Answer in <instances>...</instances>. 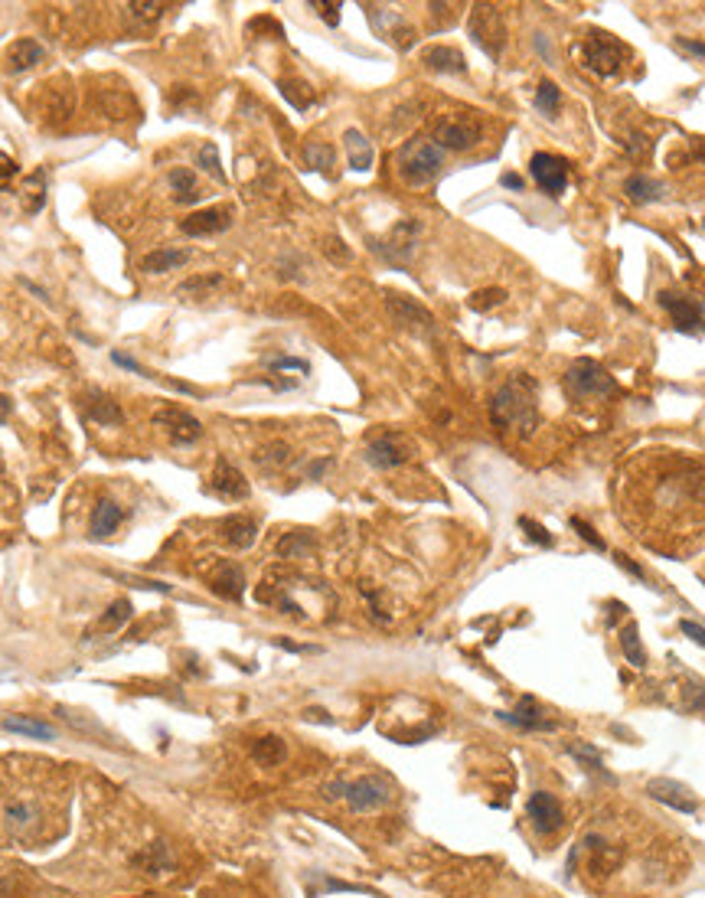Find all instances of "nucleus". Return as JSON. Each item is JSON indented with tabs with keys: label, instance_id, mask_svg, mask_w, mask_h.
Wrapping results in <instances>:
<instances>
[{
	"label": "nucleus",
	"instance_id": "18",
	"mask_svg": "<svg viewBox=\"0 0 705 898\" xmlns=\"http://www.w3.org/2000/svg\"><path fill=\"white\" fill-rule=\"evenodd\" d=\"M496 716H500V722H506V726H513V728H523V732H552L555 728L552 719H543V712L535 709L533 699H523L519 709H513V712H496Z\"/></svg>",
	"mask_w": 705,
	"mask_h": 898
},
{
	"label": "nucleus",
	"instance_id": "7",
	"mask_svg": "<svg viewBox=\"0 0 705 898\" xmlns=\"http://www.w3.org/2000/svg\"><path fill=\"white\" fill-rule=\"evenodd\" d=\"M480 122L474 115H463V111H454V115H444L434 124V144L441 151H471L477 141H480Z\"/></svg>",
	"mask_w": 705,
	"mask_h": 898
},
{
	"label": "nucleus",
	"instance_id": "42",
	"mask_svg": "<svg viewBox=\"0 0 705 898\" xmlns=\"http://www.w3.org/2000/svg\"><path fill=\"white\" fill-rule=\"evenodd\" d=\"M519 529H523V533L529 536V539H533L535 545H543V549H552V545H555L552 536L545 533V529H543V526H539V523H535V520H529V516H519Z\"/></svg>",
	"mask_w": 705,
	"mask_h": 898
},
{
	"label": "nucleus",
	"instance_id": "52",
	"mask_svg": "<svg viewBox=\"0 0 705 898\" xmlns=\"http://www.w3.org/2000/svg\"><path fill=\"white\" fill-rule=\"evenodd\" d=\"M323 252L330 255V258H340V262H346V258H350V249H343L340 239H327V245H323Z\"/></svg>",
	"mask_w": 705,
	"mask_h": 898
},
{
	"label": "nucleus",
	"instance_id": "53",
	"mask_svg": "<svg viewBox=\"0 0 705 898\" xmlns=\"http://www.w3.org/2000/svg\"><path fill=\"white\" fill-rule=\"evenodd\" d=\"M614 559H617V566H621V568H624V572H630V576H634V578H640V582H644V568H640V566H637V562H630V559H627V555H621V552H614Z\"/></svg>",
	"mask_w": 705,
	"mask_h": 898
},
{
	"label": "nucleus",
	"instance_id": "45",
	"mask_svg": "<svg viewBox=\"0 0 705 898\" xmlns=\"http://www.w3.org/2000/svg\"><path fill=\"white\" fill-rule=\"evenodd\" d=\"M17 173H20V163L13 161L11 154L0 151V190H7V187H11V183H13V177H17Z\"/></svg>",
	"mask_w": 705,
	"mask_h": 898
},
{
	"label": "nucleus",
	"instance_id": "32",
	"mask_svg": "<svg viewBox=\"0 0 705 898\" xmlns=\"http://www.w3.org/2000/svg\"><path fill=\"white\" fill-rule=\"evenodd\" d=\"M128 617H131V601L128 598H118V601H111L108 611L101 615V621L91 627V634L99 631V634H108V631H122L128 624Z\"/></svg>",
	"mask_w": 705,
	"mask_h": 898
},
{
	"label": "nucleus",
	"instance_id": "22",
	"mask_svg": "<svg viewBox=\"0 0 705 898\" xmlns=\"http://www.w3.org/2000/svg\"><path fill=\"white\" fill-rule=\"evenodd\" d=\"M43 60H46V50H43L36 40L23 36V40L13 43L11 52H7V69H11V72H27V69H33L36 62H43Z\"/></svg>",
	"mask_w": 705,
	"mask_h": 898
},
{
	"label": "nucleus",
	"instance_id": "5",
	"mask_svg": "<svg viewBox=\"0 0 705 898\" xmlns=\"http://www.w3.org/2000/svg\"><path fill=\"white\" fill-rule=\"evenodd\" d=\"M327 798H343L356 814H369L389 804V784L383 777H360V781H333L327 784Z\"/></svg>",
	"mask_w": 705,
	"mask_h": 898
},
{
	"label": "nucleus",
	"instance_id": "38",
	"mask_svg": "<svg viewBox=\"0 0 705 898\" xmlns=\"http://www.w3.org/2000/svg\"><path fill=\"white\" fill-rule=\"evenodd\" d=\"M558 105H562V89H558L555 82H543L539 91H535V108L552 118L555 111H558Z\"/></svg>",
	"mask_w": 705,
	"mask_h": 898
},
{
	"label": "nucleus",
	"instance_id": "35",
	"mask_svg": "<svg viewBox=\"0 0 705 898\" xmlns=\"http://www.w3.org/2000/svg\"><path fill=\"white\" fill-rule=\"evenodd\" d=\"M621 650H624V656L634 666H646V650H644V644H640V631H637L634 621L621 631Z\"/></svg>",
	"mask_w": 705,
	"mask_h": 898
},
{
	"label": "nucleus",
	"instance_id": "55",
	"mask_svg": "<svg viewBox=\"0 0 705 898\" xmlns=\"http://www.w3.org/2000/svg\"><path fill=\"white\" fill-rule=\"evenodd\" d=\"M11 412H13L11 395H0V422H7V418H11Z\"/></svg>",
	"mask_w": 705,
	"mask_h": 898
},
{
	"label": "nucleus",
	"instance_id": "4",
	"mask_svg": "<svg viewBox=\"0 0 705 898\" xmlns=\"http://www.w3.org/2000/svg\"><path fill=\"white\" fill-rule=\"evenodd\" d=\"M614 389H617L614 376L607 373L601 363L588 360V356L572 363V370L565 373V395L572 402H598V399L611 395Z\"/></svg>",
	"mask_w": 705,
	"mask_h": 898
},
{
	"label": "nucleus",
	"instance_id": "20",
	"mask_svg": "<svg viewBox=\"0 0 705 898\" xmlns=\"http://www.w3.org/2000/svg\"><path fill=\"white\" fill-rule=\"evenodd\" d=\"M422 62L434 72H451V75L467 72V60H463V52L454 50V46H428V50L422 52Z\"/></svg>",
	"mask_w": 705,
	"mask_h": 898
},
{
	"label": "nucleus",
	"instance_id": "15",
	"mask_svg": "<svg viewBox=\"0 0 705 898\" xmlns=\"http://www.w3.org/2000/svg\"><path fill=\"white\" fill-rule=\"evenodd\" d=\"M526 814H529V820H533V827L539 830V833H555L565 820L558 800H555L552 794H545V791H535L533 798L526 800Z\"/></svg>",
	"mask_w": 705,
	"mask_h": 898
},
{
	"label": "nucleus",
	"instance_id": "14",
	"mask_svg": "<svg viewBox=\"0 0 705 898\" xmlns=\"http://www.w3.org/2000/svg\"><path fill=\"white\" fill-rule=\"evenodd\" d=\"M418 233H422V226L412 219H402L399 226L392 229V235L385 239V245H379V252L395 265H405L408 258L415 255V242H418Z\"/></svg>",
	"mask_w": 705,
	"mask_h": 898
},
{
	"label": "nucleus",
	"instance_id": "44",
	"mask_svg": "<svg viewBox=\"0 0 705 898\" xmlns=\"http://www.w3.org/2000/svg\"><path fill=\"white\" fill-rule=\"evenodd\" d=\"M572 529H574V533H578V536H582V539H584V543H588V545H591V549H598V552H605V539H601V536H598L595 529H591V526L584 523V520L572 516Z\"/></svg>",
	"mask_w": 705,
	"mask_h": 898
},
{
	"label": "nucleus",
	"instance_id": "48",
	"mask_svg": "<svg viewBox=\"0 0 705 898\" xmlns=\"http://www.w3.org/2000/svg\"><path fill=\"white\" fill-rule=\"evenodd\" d=\"M311 7L321 13L327 27H337V23H340V4H323V0H313Z\"/></svg>",
	"mask_w": 705,
	"mask_h": 898
},
{
	"label": "nucleus",
	"instance_id": "50",
	"mask_svg": "<svg viewBox=\"0 0 705 898\" xmlns=\"http://www.w3.org/2000/svg\"><path fill=\"white\" fill-rule=\"evenodd\" d=\"M216 284H222L219 274H210V278H193V282L183 284L180 294H190V291H196V288H200V291H206V288H216Z\"/></svg>",
	"mask_w": 705,
	"mask_h": 898
},
{
	"label": "nucleus",
	"instance_id": "9",
	"mask_svg": "<svg viewBox=\"0 0 705 898\" xmlns=\"http://www.w3.org/2000/svg\"><path fill=\"white\" fill-rule=\"evenodd\" d=\"M660 304H663V311L673 317V327L679 333H689V337L705 333V311H702V304L699 301L683 298V294L663 291L660 294Z\"/></svg>",
	"mask_w": 705,
	"mask_h": 898
},
{
	"label": "nucleus",
	"instance_id": "3",
	"mask_svg": "<svg viewBox=\"0 0 705 898\" xmlns=\"http://www.w3.org/2000/svg\"><path fill=\"white\" fill-rule=\"evenodd\" d=\"M395 167H399V177H402L408 187H428V183L441 173L444 167V151L428 138H415L399 151L395 157Z\"/></svg>",
	"mask_w": 705,
	"mask_h": 898
},
{
	"label": "nucleus",
	"instance_id": "43",
	"mask_svg": "<svg viewBox=\"0 0 705 898\" xmlns=\"http://www.w3.org/2000/svg\"><path fill=\"white\" fill-rule=\"evenodd\" d=\"M578 761H584V765L591 767V771H605V761H601V755H598V748H591V745H572L568 748Z\"/></svg>",
	"mask_w": 705,
	"mask_h": 898
},
{
	"label": "nucleus",
	"instance_id": "33",
	"mask_svg": "<svg viewBox=\"0 0 705 898\" xmlns=\"http://www.w3.org/2000/svg\"><path fill=\"white\" fill-rule=\"evenodd\" d=\"M304 163L311 167V171H321V173H330L337 167V151H333L330 144L323 141H311L304 147Z\"/></svg>",
	"mask_w": 705,
	"mask_h": 898
},
{
	"label": "nucleus",
	"instance_id": "28",
	"mask_svg": "<svg viewBox=\"0 0 705 898\" xmlns=\"http://www.w3.org/2000/svg\"><path fill=\"white\" fill-rule=\"evenodd\" d=\"M46 187H50V177H46V171H33L30 177L23 180L20 196H23V210L30 212V216H36V212L46 206Z\"/></svg>",
	"mask_w": 705,
	"mask_h": 898
},
{
	"label": "nucleus",
	"instance_id": "37",
	"mask_svg": "<svg viewBox=\"0 0 705 898\" xmlns=\"http://www.w3.org/2000/svg\"><path fill=\"white\" fill-rule=\"evenodd\" d=\"M506 301V291L503 288H480V291H474L471 298H467V304H471V311H480V314H487V311H494V307H500V304Z\"/></svg>",
	"mask_w": 705,
	"mask_h": 898
},
{
	"label": "nucleus",
	"instance_id": "39",
	"mask_svg": "<svg viewBox=\"0 0 705 898\" xmlns=\"http://www.w3.org/2000/svg\"><path fill=\"white\" fill-rule=\"evenodd\" d=\"M200 167L206 173H210L212 180H219V183H226V171H222V163H219V147L212 141H206L200 147Z\"/></svg>",
	"mask_w": 705,
	"mask_h": 898
},
{
	"label": "nucleus",
	"instance_id": "10",
	"mask_svg": "<svg viewBox=\"0 0 705 898\" xmlns=\"http://www.w3.org/2000/svg\"><path fill=\"white\" fill-rule=\"evenodd\" d=\"M529 173H533V180L539 183V190L549 193V196H562L565 187H568V163L562 157H555V154H533V161H529Z\"/></svg>",
	"mask_w": 705,
	"mask_h": 898
},
{
	"label": "nucleus",
	"instance_id": "12",
	"mask_svg": "<svg viewBox=\"0 0 705 898\" xmlns=\"http://www.w3.org/2000/svg\"><path fill=\"white\" fill-rule=\"evenodd\" d=\"M229 226H232V206H206V210L190 212V216L180 222V233L200 239V235L226 233Z\"/></svg>",
	"mask_w": 705,
	"mask_h": 898
},
{
	"label": "nucleus",
	"instance_id": "26",
	"mask_svg": "<svg viewBox=\"0 0 705 898\" xmlns=\"http://www.w3.org/2000/svg\"><path fill=\"white\" fill-rule=\"evenodd\" d=\"M122 520H124V513L115 500H99L95 510H91V536H95V539H99V536H111L122 526Z\"/></svg>",
	"mask_w": 705,
	"mask_h": 898
},
{
	"label": "nucleus",
	"instance_id": "46",
	"mask_svg": "<svg viewBox=\"0 0 705 898\" xmlns=\"http://www.w3.org/2000/svg\"><path fill=\"white\" fill-rule=\"evenodd\" d=\"M268 366H272V370H297V373H311V363L301 360V356H274Z\"/></svg>",
	"mask_w": 705,
	"mask_h": 898
},
{
	"label": "nucleus",
	"instance_id": "29",
	"mask_svg": "<svg viewBox=\"0 0 705 898\" xmlns=\"http://www.w3.org/2000/svg\"><path fill=\"white\" fill-rule=\"evenodd\" d=\"M663 183L654 180V177H644V173H630L624 183V193L630 203H656L663 196Z\"/></svg>",
	"mask_w": 705,
	"mask_h": 898
},
{
	"label": "nucleus",
	"instance_id": "30",
	"mask_svg": "<svg viewBox=\"0 0 705 898\" xmlns=\"http://www.w3.org/2000/svg\"><path fill=\"white\" fill-rule=\"evenodd\" d=\"M4 728H7V732H17V735H27V738H56V728H52L50 722L33 719V716H7L4 719Z\"/></svg>",
	"mask_w": 705,
	"mask_h": 898
},
{
	"label": "nucleus",
	"instance_id": "51",
	"mask_svg": "<svg viewBox=\"0 0 705 898\" xmlns=\"http://www.w3.org/2000/svg\"><path fill=\"white\" fill-rule=\"evenodd\" d=\"M111 363L122 366V370H131V373H138V376H144V366L138 363V360H131V356L118 354V350H111Z\"/></svg>",
	"mask_w": 705,
	"mask_h": 898
},
{
	"label": "nucleus",
	"instance_id": "27",
	"mask_svg": "<svg viewBox=\"0 0 705 898\" xmlns=\"http://www.w3.org/2000/svg\"><path fill=\"white\" fill-rule=\"evenodd\" d=\"M134 869H141V872H151V876H163V872H170V869H173L170 849L163 846V843L144 846L141 853L134 856Z\"/></svg>",
	"mask_w": 705,
	"mask_h": 898
},
{
	"label": "nucleus",
	"instance_id": "56",
	"mask_svg": "<svg viewBox=\"0 0 705 898\" xmlns=\"http://www.w3.org/2000/svg\"><path fill=\"white\" fill-rule=\"evenodd\" d=\"M500 183H503V187H510V190H523V180H519L516 173H503V177H500Z\"/></svg>",
	"mask_w": 705,
	"mask_h": 898
},
{
	"label": "nucleus",
	"instance_id": "16",
	"mask_svg": "<svg viewBox=\"0 0 705 898\" xmlns=\"http://www.w3.org/2000/svg\"><path fill=\"white\" fill-rule=\"evenodd\" d=\"M212 494H219L222 500H245L249 497V481L235 465H229L226 457L216 461V471H212Z\"/></svg>",
	"mask_w": 705,
	"mask_h": 898
},
{
	"label": "nucleus",
	"instance_id": "17",
	"mask_svg": "<svg viewBox=\"0 0 705 898\" xmlns=\"http://www.w3.org/2000/svg\"><path fill=\"white\" fill-rule=\"evenodd\" d=\"M385 304H389V311H392L395 323H402V327H418V330H424V333L434 330V317L424 311L418 301H412V298L389 291V294H385Z\"/></svg>",
	"mask_w": 705,
	"mask_h": 898
},
{
	"label": "nucleus",
	"instance_id": "49",
	"mask_svg": "<svg viewBox=\"0 0 705 898\" xmlns=\"http://www.w3.org/2000/svg\"><path fill=\"white\" fill-rule=\"evenodd\" d=\"M679 631H683L693 644H699V647H705V627L702 624H695V621H679Z\"/></svg>",
	"mask_w": 705,
	"mask_h": 898
},
{
	"label": "nucleus",
	"instance_id": "11",
	"mask_svg": "<svg viewBox=\"0 0 705 898\" xmlns=\"http://www.w3.org/2000/svg\"><path fill=\"white\" fill-rule=\"evenodd\" d=\"M154 425L157 428H163V432L170 434V441H177V444H193V441H200L202 438V422L196 418V415H190L186 409H177V405H170V409H161V412L154 415Z\"/></svg>",
	"mask_w": 705,
	"mask_h": 898
},
{
	"label": "nucleus",
	"instance_id": "36",
	"mask_svg": "<svg viewBox=\"0 0 705 898\" xmlns=\"http://www.w3.org/2000/svg\"><path fill=\"white\" fill-rule=\"evenodd\" d=\"M170 187L177 190V203H193L200 196V193H196V173L186 171V167L170 171Z\"/></svg>",
	"mask_w": 705,
	"mask_h": 898
},
{
	"label": "nucleus",
	"instance_id": "34",
	"mask_svg": "<svg viewBox=\"0 0 705 898\" xmlns=\"http://www.w3.org/2000/svg\"><path fill=\"white\" fill-rule=\"evenodd\" d=\"M311 552H313V536L304 533V529L288 533L281 543H278V555H281V559H307Z\"/></svg>",
	"mask_w": 705,
	"mask_h": 898
},
{
	"label": "nucleus",
	"instance_id": "23",
	"mask_svg": "<svg viewBox=\"0 0 705 898\" xmlns=\"http://www.w3.org/2000/svg\"><path fill=\"white\" fill-rule=\"evenodd\" d=\"M210 588L226 601H239L245 592V576L239 566H219V572L210 578Z\"/></svg>",
	"mask_w": 705,
	"mask_h": 898
},
{
	"label": "nucleus",
	"instance_id": "57",
	"mask_svg": "<svg viewBox=\"0 0 705 898\" xmlns=\"http://www.w3.org/2000/svg\"><path fill=\"white\" fill-rule=\"evenodd\" d=\"M702 226H705V222H702Z\"/></svg>",
	"mask_w": 705,
	"mask_h": 898
},
{
	"label": "nucleus",
	"instance_id": "41",
	"mask_svg": "<svg viewBox=\"0 0 705 898\" xmlns=\"http://www.w3.org/2000/svg\"><path fill=\"white\" fill-rule=\"evenodd\" d=\"M33 820H36V807H33V804H23V800L7 804V823H11V827L23 830V827H30Z\"/></svg>",
	"mask_w": 705,
	"mask_h": 898
},
{
	"label": "nucleus",
	"instance_id": "25",
	"mask_svg": "<svg viewBox=\"0 0 705 898\" xmlns=\"http://www.w3.org/2000/svg\"><path fill=\"white\" fill-rule=\"evenodd\" d=\"M186 258H190V252H183V249H154V252H147L141 258V272H147V274H163V272H173V268H180V265H186Z\"/></svg>",
	"mask_w": 705,
	"mask_h": 898
},
{
	"label": "nucleus",
	"instance_id": "31",
	"mask_svg": "<svg viewBox=\"0 0 705 898\" xmlns=\"http://www.w3.org/2000/svg\"><path fill=\"white\" fill-rule=\"evenodd\" d=\"M284 755H288V748H284V742L278 735H265V738H255V745H252V758L258 761V765H265V767H274V765H281L284 761Z\"/></svg>",
	"mask_w": 705,
	"mask_h": 898
},
{
	"label": "nucleus",
	"instance_id": "54",
	"mask_svg": "<svg viewBox=\"0 0 705 898\" xmlns=\"http://www.w3.org/2000/svg\"><path fill=\"white\" fill-rule=\"evenodd\" d=\"M679 46H683L685 52L699 56V60H705V43L702 40H683V36H679Z\"/></svg>",
	"mask_w": 705,
	"mask_h": 898
},
{
	"label": "nucleus",
	"instance_id": "13",
	"mask_svg": "<svg viewBox=\"0 0 705 898\" xmlns=\"http://www.w3.org/2000/svg\"><path fill=\"white\" fill-rule=\"evenodd\" d=\"M646 794L654 800H660V804H666V807L679 810V814H695V810H699L693 791L685 788V784H679V781H669V777L650 781V784H646Z\"/></svg>",
	"mask_w": 705,
	"mask_h": 898
},
{
	"label": "nucleus",
	"instance_id": "21",
	"mask_svg": "<svg viewBox=\"0 0 705 898\" xmlns=\"http://www.w3.org/2000/svg\"><path fill=\"white\" fill-rule=\"evenodd\" d=\"M85 415H89L91 422H99V425H122L124 422V412H122V405L115 402L111 395H105V393H95L91 389L89 393V399H85Z\"/></svg>",
	"mask_w": 705,
	"mask_h": 898
},
{
	"label": "nucleus",
	"instance_id": "47",
	"mask_svg": "<svg viewBox=\"0 0 705 898\" xmlns=\"http://www.w3.org/2000/svg\"><path fill=\"white\" fill-rule=\"evenodd\" d=\"M128 11L134 17H141V20H157L161 11H167V4H128Z\"/></svg>",
	"mask_w": 705,
	"mask_h": 898
},
{
	"label": "nucleus",
	"instance_id": "2",
	"mask_svg": "<svg viewBox=\"0 0 705 898\" xmlns=\"http://www.w3.org/2000/svg\"><path fill=\"white\" fill-rule=\"evenodd\" d=\"M574 56H578V62H582L584 69L595 72L598 79H614L627 60V46L617 40V36H611V33L591 30L578 40Z\"/></svg>",
	"mask_w": 705,
	"mask_h": 898
},
{
	"label": "nucleus",
	"instance_id": "1",
	"mask_svg": "<svg viewBox=\"0 0 705 898\" xmlns=\"http://www.w3.org/2000/svg\"><path fill=\"white\" fill-rule=\"evenodd\" d=\"M490 418L496 428L516 432L519 438L533 434L539 425V393L533 379L523 373L510 376L490 399Z\"/></svg>",
	"mask_w": 705,
	"mask_h": 898
},
{
	"label": "nucleus",
	"instance_id": "40",
	"mask_svg": "<svg viewBox=\"0 0 705 898\" xmlns=\"http://www.w3.org/2000/svg\"><path fill=\"white\" fill-rule=\"evenodd\" d=\"M281 95L291 101L297 111H304L313 101V91H311V85H307V82H281Z\"/></svg>",
	"mask_w": 705,
	"mask_h": 898
},
{
	"label": "nucleus",
	"instance_id": "24",
	"mask_svg": "<svg viewBox=\"0 0 705 898\" xmlns=\"http://www.w3.org/2000/svg\"><path fill=\"white\" fill-rule=\"evenodd\" d=\"M343 144H346V157H350V167L356 173H366L369 167H373V144L366 141V134L363 131H356V128H350V131L343 134Z\"/></svg>",
	"mask_w": 705,
	"mask_h": 898
},
{
	"label": "nucleus",
	"instance_id": "6",
	"mask_svg": "<svg viewBox=\"0 0 705 898\" xmlns=\"http://www.w3.org/2000/svg\"><path fill=\"white\" fill-rule=\"evenodd\" d=\"M467 30H471V40H474L490 60H500V52H503V46H506V23H503V13L496 11L494 4H477L474 11H471Z\"/></svg>",
	"mask_w": 705,
	"mask_h": 898
},
{
	"label": "nucleus",
	"instance_id": "19",
	"mask_svg": "<svg viewBox=\"0 0 705 898\" xmlns=\"http://www.w3.org/2000/svg\"><path fill=\"white\" fill-rule=\"evenodd\" d=\"M219 536L229 545H235V549H249L258 539V523H255L252 516H229V520H222Z\"/></svg>",
	"mask_w": 705,
	"mask_h": 898
},
{
	"label": "nucleus",
	"instance_id": "8",
	"mask_svg": "<svg viewBox=\"0 0 705 898\" xmlns=\"http://www.w3.org/2000/svg\"><path fill=\"white\" fill-rule=\"evenodd\" d=\"M412 455H415V441H412V438H405L402 432L376 434L373 441L366 444V451H363L366 461H369L373 467H379V471H389V467L405 465V461H408Z\"/></svg>",
	"mask_w": 705,
	"mask_h": 898
}]
</instances>
